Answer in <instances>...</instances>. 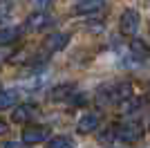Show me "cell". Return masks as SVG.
Listing matches in <instances>:
<instances>
[{"mask_svg":"<svg viewBox=\"0 0 150 148\" xmlns=\"http://www.w3.org/2000/svg\"><path fill=\"white\" fill-rule=\"evenodd\" d=\"M67 43H69V34H65V31H54V34H50V36H45L43 52L56 54V52H61V49L67 47Z\"/></svg>","mask_w":150,"mask_h":148,"instance_id":"cell-6","label":"cell"},{"mask_svg":"<svg viewBox=\"0 0 150 148\" xmlns=\"http://www.w3.org/2000/svg\"><path fill=\"white\" fill-rule=\"evenodd\" d=\"M101 126V115L99 112H85L79 121H76V132H81V135H92L96 132Z\"/></svg>","mask_w":150,"mask_h":148,"instance_id":"cell-7","label":"cell"},{"mask_svg":"<svg viewBox=\"0 0 150 148\" xmlns=\"http://www.w3.org/2000/svg\"><path fill=\"white\" fill-rule=\"evenodd\" d=\"M74 90L76 88L72 85V83H61V85H56L50 92V97H52V101H65V99L74 97Z\"/></svg>","mask_w":150,"mask_h":148,"instance_id":"cell-11","label":"cell"},{"mask_svg":"<svg viewBox=\"0 0 150 148\" xmlns=\"http://www.w3.org/2000/svg\"><path fill=\"white\" fill-rule=\"evenodd\" d=\"M36 105H31V103H23V105H16L13 108V115H11V119L16 123H29L31 119L36 117Z\"/></svg>","mask_w":150,"mask_h":148,"instance_id":"cell-9","label":"cell"},{"mask_svg":"<svg viewBox=\"0 0 150 148\" xmlns=\"http://www.w3.org/2000/svg\"><path fill=\"white\" fill-rule=\"evenodd\" d=\"M144 135L146 130L139 121H125L121 126H117V139L123 144H137L144 139Z\"/></svg>","mask_w":150,"mask_h":148,"instance_id":"cell-2","label":"cell"},{"mask_svg":"<svg viewBox=\"0 0 150 148\" xmlns=\"http://www.w3.org/2000/svg\"><path fill=\"white\" fill-rule=\"evenodd\" d=\"M139 29V11L137 9H125L119 18V31L123 36H134Z\"/></svg>","mask_w":150,"mask_h":148,"instance_id":"cell-4","label":"cell"},{"mask_svg":"<svg viewBox=\"0 0 150 148\" xmlns=\"http://www.w3.org/2000/svg\"><path fill=\"white\" fill-rule=\"evenodd\" d=\"M0 148H23V144H18V142H5V144H0Z\"/></svg>","mask_w":150,"mask_h":148,"instance_id":"cell-19","label":"cell"},{"mask_svg":"<svg viewBox=\"0 0 150 148\" xmlns=\"http://www.w3.org/2000/svg\"><path fill=\"white\" fill-rule=\"evenodd\" d=\"M130 54L137 58V61H146L150 56V47L141 41V38H132L130 41Z\"/></svg>","mask_w":150,"mask_h":148,"instance_id":"cell-10","label":"cell"},{"mask_svg":"<svg viewBox=\"0 0 150 148\" xmlns=\"http://www.w3.org/2000/svg\"><path fill=\"white\" fill-rule=\"evenodd\" d=\"M16 9V2L13 0H0V20H7Z\"/></svg>","mask_w":150,"mask_h":148,"instance_id":"cell-16","label":"cell"},{"mask_svg":"<svg viewBox=\"0 0 150 148\" xmlns=\"http://www.w3.org/2000/svg\"><path fill=\"white\" fill-rule=\"evenodd\" d=\"M52 25H54L52 14H47L45 9H36V11H34L29 18L25 20V29H27V31H34V34H38V31L50 29Z\"/></svg>","mask_w":150,"mask_h":148,"instance_id":"cell-3","label":"cell"},{"mask_svg":"<svg viewBox=\"0 0 150 148\" xmlns=\"http://www.w3.org/2000/svg\"><path fill=\"white\" fill-rule=\"evenodd\" d=\"M101 9H103V0H79L72 7V14H76V16H92V14L101 11Z\"/></svg>","mask_w":150,"mask_h":148,"instance_id":"cell-8","label":"cell"},{"mask_svg":"<svg viewBox=\"0 0 150 148\" xmlns=\"http://www.w3.org/2000/svg\"><path fill=\"white\" fill-rule=\"evenodd\" d=\"M121 105V112L123 115H128V112H134V110H139V105H141V99H134V97H130V99H125L123 103H119Z\"/></svg>","mask_w":150,"mask_h":148,"instance_id":"cell-17","label":"cell"},{"mask_svg":"<svg viewBox=\"0 0 150 148\" xmlns=\"http://www.w3.org/2000/svg\"><path fill=\"white\" fill-rule=\"evenodd\" d=\"M146 99L150 101V83H148V92H146Z\"/></svg>","mask_w":150,"mask_h":148,"instance_id":"cell-21","label":"cell"},{"mask_svg":"<svg viewBox=\"0 0 150 148\" xmlns=\"http://www.w3.org/2000/svg\"><path fill=\"white\" fill-rule=\"evenodd\" d=\"M47 148H74V139L72 137H54L50 144H47Z\"/></svg>","mask_w":150,"mask_h":148,"instance_id":"cell-14","label":"cell"},{"mask_svg":"<svg viewBox=\"0 0 150 148\" xmlns=\"http://www.w3.org/2000/svg\"><path fill=\"white\" fill-rule=\"evenodd\" d=\"M130 97H132V83H128V81H121V83H114L110 88L99 90V99L105 103H123Z\"/></svg>","mask_w":150,"mask_h":148,"instance_id":"cell-1","label":"cell"},{"mask_svg":"<svg viewBox=\"0 0 150 148\" xmlns=\"http://www.w3.org/2000/svg\"><path fill=\"white\" fill-rule=\"evenodd\" d=\"M7 130H9V126L5 123V119H0V135H5Z\"/></svg>","mask_w":150,"mask_h":148,"instance_id":"cell-20","label":"cell"},{"mask_svg":"<svg viewBox=\"0 0 150 148\" xmlns=\"http://www.w3.org/2000/svg\"><path fill=\"white\" fill-rule=\"evenodd\" d=\"M52 2H54V0H31V5L36 7V9H47Z\"/></svg>","mask_w":150,"mask_h":148,"instance_id":"cell-18","label":"cell"},{"mask_svg":"<svg viewBox=\"0 0 150 148\" xmlns=\"http://www.w3.org/2000/svg\"><path fill=\"white\" fill-rule=\"evenodd\" d=\"M96 137H99V142H101V144H112L114 139H117V128H114V126H108V128H105V130H101Z\"/></svg>","mask_w":150,"mask_h":148,"instance_id":"cell-15","label":"cell"},{"mask_svg":"<svg viewBox=\"0 0 150 148\" xmlns=\"http://www.w3.org/2000/svg\"><path fill=\"white\" fill-rule=\"evenodd\" d=\"M0 90H2V88H0Z\"/></svg>","mask_w":150,"mask_h":148,"instance_id":"cell-23","label":"cell"},{"mask_svg":"<svg viewBox=\"0 0 150 148\" xmlns=\"http://www.w3.org/2000/svg\"><path fill=\"white\" fill-rule=\"evenodd\" d=\"M50 139V128L47 126H27L23 130V144L27 146H36Z\"/></svg>","mask_w":150,"mask_h":148,"instance_id":"cell-5","label":"cell"},{"mask_svg":"<svg viewBox=\"0 0 150 148\" xmlns=\"http://www.w3.org/2000/svg\"><path fill=\"white\" fill-rule=\"evenodd\" d=\"M18 103V90H0V110L13 108Z\"/></svg>","mask_w":150,"mask_h":148,"instance_id":"cell-12","label":"cell"},{"mask_svg":"<svg viewBox=\"0 0 150 148\" xmlns=\"http://www.w3.org/2000/svg\"><path fill=\"white\" fill-rule=\"evenodd\" d=\"M148 128H150V119H148Z\"/></svg>","mask_w":150,"mask_h":148,"instance_id":"cell-22","label":"cell"},{"mask_svg":"<svg viewBox=\"0 0 150 148\" xmlns=\"http://www.w3.org/2000/svg\"><path fill=\"white\" fill-rule=\"evenodd\" d=\"M20 38V27H5L0 29V45H11Z\"/></svg>","mask_w":150,"mask_h":148,"instance_id":"cell-13","label":"cell"}]
</instances>
